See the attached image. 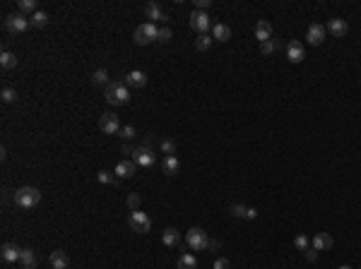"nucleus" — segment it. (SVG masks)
I'll return each mask as SVG.
<instances>
[{"instance_id": "f257e3e1", "label": "nucleus", "mask_w": 361, "mask_h": 269, "mask_svg": "<svg viewBox=\"0 0 361 269\" xmlns=\"http://www.w3.org/2000/svg\"><path fill=\"white\" fill-rule=\"evenodd\" d=\"M39 202H41V192L31 185H22V188L15 190V204L22 207V209H34Z\"/></svg>"}, {"instance_id": "f03ea898", "label": "nucleus", "mask_w": 361, "mask_h": 269, "mask_svg": "<svg viewBox=\"0 0 361 269\" xmlns=\"http://www.w3.org/2000/svg\"><path fill=\"white\" fill-rule=\"evenodd\" d=\"M106 101L111 106H125L130 101V91H128V84H120V82H111L106 87Z\"/></svg>"}, {"instance_id": "7ed1b4c3", "label": "nucleus", "mask_w": 361, "mask_h": 269, "mask_svg": "<svg viewBox=\"0 0 361 269\" xmlns=\"http://www.w3.org/2000/svg\"><path fill=\"white\" fill-rule=\"evenodd\" d=\"M157 36H159V27H157V24L145 22V24H140V27L135 29L133 41H135L137 46H147V44H152V41H157Z\"/></svg>"}, {"instance_id": "20e7f679", "label": "nucleus", "mask_w": 361, "mask_h": 269, "mask_svg": "<svg viewBox=\"0 0 361 269\" xmlns=\"http://www.w3.org/2000/svg\"><path fill=\"white\" fill-rule=\"evenodd\" d=\"M185 241H188V247H190V250H207V245H210L207 233H205L203 228H198V226H193V228L188 231Z\"/></svg>"}, {"instance_id": "39448f33", "label": "nucleus", "mask_w": 361, "mask_h": 269, "mask_svg": "<svg viewBox=\"0 0 361 269\" xmlns=\"http://www.w3.org/2000/svg\"><path fill=\"white\" fill-rule=\"evenodd\" d=\"M31 27V22H29V17L27 15H22V12H15V15H10L7 20H5V29L10 31V34H22V31H27Z\"/></svg>"}, {"instance_id": "423d86ee", "label": "nucleus", "mask_w": 361, "mask_h": 269, "mask_svg": "<svg viewBox=\"0 0 361 269\" xmlns=\"http://www.w3.org/2000/svg\"><path fill=\"white\" fill-rule=\"evenodd\" d=\"M188 22H190V27H193L198 34H207V29L212 27L210 15L203 12V10H193V12H190V17H188Z\"/></svg>"}, {"instance_id": "0eeeda50", "label": "nucleus", "mask_w": 361, "mask_h": 269, "mask_svg": "<svg viewBox=\"0 0 361 269\" xmlns=\"http://www.w3.org/2000/svg\"><path fill=\"white\" fill-rule=\"evenodd\" d=\"M128 224H130V228L135 231V233H147L150 228H152V219L145 214V212H133L130 214V219H128Z\"/></svg>"}, {"instance_id": "6e6552de", "label": "nucleus", "mask_w": 361, "mask_h": 269, "mask_svg": "<svg viewBox=\"0 0 361 269\" xmlns=\"http://www.w3.org/2000/svg\"><path fill=\"white\" fill-rule=\"evenodd\" d=\"M99 130L104 134H118L120 133V120H118V115L104 113V115L99 118Z\"/></svg>"}, {"instance_id": "1a4fd4ad", "label": "nucleus", "mask_w": 361, "mask_h": 269, "mask_svg": "<svg viewBox=\"0 0 361 269\" xmlns=\"http://www.w3.org/2000/svg\"><path fill=\"white\" fill-rule=\"evenodd\" d=\"M133 161H135L137 166H145V168H150V166H154V152L150 149V147H135V152H133Z\"/></svg>"}, {"instance_id": "9d476101", "label": "nucleus", "mask_w": 361, "mask_h": 269, "mask_svg": "<svg viewBox=\"0 0 361 269\" xmlns=\"http://www.w3.org/2000/svg\"><path fill=\"white\" fill-rule=\"evenodd\" d=\"M325 34H328V29H325L323 24H311L308 31H306V41L311 46H320L325 41Z\"/></svg>"}, {"instance_id": "9b49d317", "label": "nucleus", "mask_w": 361, "mask_h": 269, "mask_svg": "<svg viewBox=\"0 0 361 269\" xmlns=\"http://www.w3.org/2000/svg\"><path fill=\"white\" fill-rule=\"evenodd\" d=\"M287 58H289V63H303V58H306L303 44L301 41H289L287 44Z\"/></svg>"}, {"instance_id": "f8f14e48", "label": "nucleus", "mask_w": 361, "mask_h": 269, "mask_svg": "<svg viewBox=\"0 0 361 269\" xmlns=\"http://www.w3.org/2000/svg\"><path fill=\"white\" fill-rule=\"evenodd\" d=\"M20 255H22V247L15 245V243H5L0 247V257L5 262H20Z\"/></svg>"}, {"instance_id": "ddd939ff", "label": "nucleus", "mask_w": 361, "mask_h": 269, "mask_svg": "<svg viewBox=\"0 0 361 269\" xmlns=\"http://www.w3.org/2000/svg\"><path fill=\"white\" fill-rule=\"evenodd\" d=\"M125 84L133 87V89H142V87L147 84V75H145L142 70H130V72L125 75Z\"/></svg>"}, {"instance_id": "4468645a", "label": "nucleus", "mask_w": 361, "mask_h": 269, "mask_svg": "<svg viewBox=\"0 0 361 269\" xmlns=\"http://www.w3.org/2000/svg\"><path fill=\"white\" fill-rule=\"evenodd\" d=\"M328 31H330L335 39H342V36H347V31H349V24L344 22V20H339V17H332V20L328 22Z\"/></svg>"}, {"instance_id": "2eb2a0df", "label": "nucleus", "mask_w": 361, "mask_h": 269, "mask_svg": "<svg viewBox=\"0 0 361 269\" xmlns=\"http://www.w3.org/2000/svg\"><path fill=\"white\" fill-rule=\"evenodd\" d=\"M332 243H335V241H332V236H330V233H325V231H320V233H316V236L311 238V245L316 247V250H323V252H325V250H330Z\"/></svg>"}, {"instance_id": "dca6fc26", "label": "nucleus", "mask_w": 361, "mask_h": 269, "mask_svg": "<svg viewBox=\"0 0 361 269\" xmlns=\"http://www.w3.org/2000/svg\"><path fill=\"white\" fill-rule=\"evenodd\" d=\"M255 39H258L260 44H265V41L272 39V24L268 22V20H260V22L255 24Z\"/></svg>"}, {"instance_id": "f3484780", "label": "nucleus", "mask_w": 361, "mask_h": 269, "mask_svg": "<svg viewBox=\"0 0 361 269\" xmlns=\"http://www.w3.org/2000/svg\"><path fill=\"white\" fill-rule=\"evenodd\" d=\"M145 15H147V20L154 24V22H161V20H169L164 12H161V7H159V2H147L145 5Z\"/></svg>"}, {"instance_id": "a211bd4d", "label": "nucleus", "mask_w": 361, "mask_h": 269, "mask_svg": "<svg viewBox=\"0 0 361 269\" xmlns=\"http://www.w3.org/2000/svg\"><path fill=\"white\" fill-rule=\"evenodd\" d=\"M70 260H68V252L65 250H53L51 252V267L53 269H70Z\"/></svg>"}, {"instance_id": "6ab92c4d", "label": "nucleus", "mask_w": 361, "mask_h": 269, "mask_svg": "<svg viewBox=\"0 0 361 269\" xmlns=\"http://www.w3.org/2000/svg\"><path fill=\"white\" fill-rule=\"evenodd\" d=\"M231 214H234L236 219H255V216H258V209L246 207V204H231Z\"/></svg>"}, {"instance_id": "aec40b11", "label": "nucleus", "mask_w": 361, "mask_h": 269, "mask_svg": "<svg viewBox=\"0 0 361 269\" xmlns=\"http://www.w3.org/2000/svg\"><path fill=\"white\" fill-rule=\"evenodd\" d=\"M135 166H137L135 161H120V163L116 166L113 173H116L118 178H133V176H135Z\"/></svg>"}, {"instance_id": "412c9836", "label": "nucleus", "mask_w": 361, "mask_h": 269, "mask_svg": "<svg viewBox=\"0 0 361 269\" xmlns=\"http://www.w3.org/2000/svg\"><path fill=\"white\" fill-rule=\"evenodd\" d=\"M212 39H214V41H222V44H226V41L231 39V29H229L224 22H217L214 27H212Z\"/></svg>"}, {"instance_id": "4be33fe9", "label": "nucleus", "mask_w": 361, "mask_h": 269, "mask_svg": "<svg viewBox=\"0 0 361 269\" xmlns=\"http://www.w3.org/2000/svg\"><path fill=\"white\" fill-rule=\"evenodd\" d=\"M161 168H164V173H166V176H176V173L180 171L179 157H164V161H161Z\"/></svg>"}, {"instance_id": "5701e85b", "label": "nucleus", "mask_w": 361, "mask_h": 269, "mask_svg": "<svg viewBox=\"0 0 361 269\" xmlns=\"http://www.w3.org/2000/svg\"><path fill=\"white\" fill-rule=\"evenodd\" d=\"M161 243L166 247H176L180 243V233L176 228H166V231L161 233Z\"/></svg>"}, {"instance_id": "b1692460", "label": "nucleus", "mask_w": 361, "mask_h": 269, "mask_svg": "<svg viewBox=\"0 0 361 269\" xmlns=\"http://www.w3.org/2000/svg\"><path fill=\"white\" fill-rule=\"evenodd\" d=\"M36 255H34V250L31 247H22V255H20V265L22 267H31V269H36Z\"/></svg>"}, {"instance_id": "393cba45", "label": "nucleus", "mask_w": 361, "mask_h": 269, "mask_svg": "<svg viewBox=\"0 0 361 269\" xmlns=\"http://www.w3.org/2000/svg\"><path fill=\"white\" fill-rule=\"evenodd\" d=\"M0 67L2 70H15L17 67V55L10 53V51H2L0 53Z\"/></svg>"}, {"instance_id": "a878e982", "label": "nucleus", "mask_w": 361, "mask_h": 269, "mask_svg": "<svg viewBox=\"0 0 361 269\" xmlns=\"http://www.w3.org/2000/svg\"><path fill=\"white\" fill-rule=\"evenodd\" d=\"M91 84H99V87L104 84V87H109V84H111V82H109V72H106L104 67L94 70V72H91Z\"/></svg>"}, {"instance_id": "bb28decb", "label": "nucleus", "mask_w": 361, "mask_h": 269, "mask_svg": "<svg viewBox=\"0 0 361 269\" xmlns=\"http://www.w3.org/2000/svg\"><path fill=\"white\" fill-rule=\"evenodd\" d=\"M279 48H282V41L272 36L270 41H265V44H260V53H263V55H272V53H274V51H279Z\"/></svg>"}, {"instance_id": "cd10ccee", "label": "nucleus", "mask_w": 361, "mask_h": 269, "mask_svg": "<svg viewBox=\"0 0 361 269\" xmlns=\"http://www.w3.org/2000/svg\"><path fill=\"white\" fill-rule=\"evenodd\" d=\"M29 22H31L34 29H44L46 24H48V15H46L44 10H39V12H34V15L29 17Z\"/></svg>"}, {"instance_id": "c85d7f7f", "label": "nucleus", "mask_w": 361, "mask_h": 269, "mask_svg": "<svg viewBox=\"0 0 361 269\" xmlns=\"http://www.w3.org/2000/svg\"><path fill=\"white\" fill-rule=\"evenodd\" d=\"M179 269H198V260H195V255L183 252V255L179 257Z\"/></svg>"}, {"instance_id": "c756f323", "label": "nucleus", "mask_w": 361, "mask_h": 269, "mask_svg": "<svg viewBox=\"0 0 361 269\" xmlns=\"http://www.w3.org/2000/svg\"><path fill=\"white\" fill-rule=\"evenodd\" d=\"M17 7H20V12H22V15H27V12H31V15H34V12H39V2H36V0H20V2H17Z\"/></svg>"}, {"instance_id": "7c9ffc66", "label": "nucleus", "mask_w": 361, "mask_h": 269, "mask_svg": "<svg viewBox=\"0 0 361 269\" xmlns=\"http://www.w3.org/2000/svg\"><path fill=\"white\" fill-rule=\"evenodd\" d=\"M212 44H214V39H212V36H207V34H200V36L195 39V48H198V51H210Z\"/></svg>"}, {"instance_id": "2f4dec72", "label": "nucleus", "mask_w": 361, "mask_h": 269, "mask_svg": "<svg viewBox=\"0 0 361 269\" xmlns=\"http://www.w3.org/2000/svg\"><path fill=\"white\" fill-rule=\"evenodd\" d=\"M159 147H161V152H164L166 157H176V142H174V139H161Z\"/></svg>"}, {"instance_id": "473e14b6", "label": "nucleus", "mask_w": 361, "mask_h": 269, "mask_svg": "<svg viewBox=\"0 0 361 269\" xmlns=\"http://www.w3.org/2000/svg\"><path fill=\"white\" fill-rule=\"evenodd\" d=\"M294 245H296L299 250H301V252H303L306 247H311V238H308L306 233H299V236L294 238Z\"/></svg>"}, {"instance_id": "72a5a7b5", "label": "nucleus", "mask_w": 361, "mask_h": 269, "mask_svg": "<svg viewBox=\"0 0 361 269\" xmlns=\"http://www.w3.org/2000/svg\"><path fill=\"white\" fill-rule=\"evenodd\" d=\"M0 99H2L5 104H15V101H17V91L10 89V87H5V89L0 91Z\"/></svg>"}, {"instance_id": "f704fd0d", "label": "nucleus", "mask_w": 361, "mask_h": 269, "mask_svg": "<svg viewBox=\"0 0 361 269\" xmlns=\"http://www.w3.org/2000/svg\"><path fill=\"white\" fill-rule=\"evenodd\" d=\"M96 178H99V183H104V185H113L116 183V176H113L111 171H99Z\"/></svg>"}, {"instance_id": "c9c22d12", "label": "nucleus", "mask_w": 361, "mask_h": 269, "mask_svg": "<svg viewBox=\"0 0 361 269\" xmlns=\"http://www.w3.org/2000/svg\"><path fill=\"white\" fill-rule=\"evenodd\" d=\"M157 41L159 44H169V41H171V29H169V27H161V29H159Z\"/></svg>"}, {"instance_id": "e433bc0d", "label": "nucleus", "mask_w": 361, "mask_h": 269, "mask_svg": "<svg viewBox=\"0 0 361 269\" xmlns=\"http://www.w3.org/2000/svg\"><path fill=\"white\" fill-rule=\"evenodd\" d=\"M120 137H123V139H133V137H135V128H133V125L120 128Z\"/></svg>"}, {"instance_id": "4c0bfd02", "label": "nucleus", "mask_w": 361, "mask_h": 269, "mask_svg": "<svg viewBox=\"0 0 361 269\" xmlns=\"http://www.w3.org/2000/svg\"><path fill=\"white\" fill-rule=\"evenodd\" d=\"M128 207H130V212H137V207H140V197H137V195H128Z\"/></svg>"}, {"instance_id": "58836bf2", "label": "nucleus", "mask_w": 361, "mask_h": 269, "mask_svg": "<svg viewBox=\"0 0 361 269\" xmlns=\"http://www.w3.org/2000/svg\"><path fill=\"white\" fill-rule=\"evenodd\" d=\"M303 252H306V260H308V262H316V257H318V250H316V247L311 245V247H306Z\"/></svg>"}, {"instance_id": "ea45409f", "label": "nucleus", "mask_w": 361, "mask_h": 269, "mask_svg": "<svg viewBox=\"0 0 361 269\" xmlns=\"http://www.w3.org/2000/svg\"><path fill=\"white\" fill-rule=\"evenodd\" d=\"M214 269H231V262H229L226 257H219V260L214 262Z\"/></svg>"}, {"instance_id": "a19ab883", "label": "nucleus", "mask_w": 361, "mask_h": 269, "mask_svg": "<svg viewBox=\"0 0 361 269\" xmlns=\"http://www.w3.org/2000/svg\"><path fill=\"white\" fill-rule=\"evenodd\" d=\"M210 252H214V250H219V241H210V245H207Z\"/></svg>"}, {"instance_id": "79ce46f5", "label": "nucleus", "mask_w": 361, "mask_h": 269, "mask_svg": "<svg viewBox=\"0 0 361 269\" xmlns=\"http://www.w3.org/2000/svg\"><path fill=\"white\" fill-rule=\"evenodd\" d=\"M195 2H198V7H200L203 12H205V7H210V0H195Z\"/></svg>"}, {"instance_id": "37998d69", "label": "nucleus", "mask_w": 361, "mask_h": 269, "mask_svg": "<svg viewBox=\"0 0 361 269\" xmlns=\"http://www.w3.org/2000/svg\"><path fill=\"white\" fill-rule=\"evenodd\" d=\"M337 269H352V267H349V265H342V267H337Z\"/></svg>"}, {"instance_id": "c03bdc74", "label": "nucleus", "mask_w": 361, "mask_h": 269, "mask_svg": "<svg viewBox=\"0 0 361 269\" xmlns=\"http://www.w3.org/2000/svg\"><path fill=\"white\" fill-rule=\"evenodd\" d=\"M20 269H31V267H20Z\"/></svg>"}]
</instances>
